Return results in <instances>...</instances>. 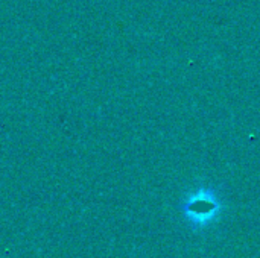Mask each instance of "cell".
Here are the masks:
<instances>
[{
  "label": "cell",
  "instance_id": "obj_1",
  "mask_svg": "<svg viewBox=\"0 0 260 258\" xmlns=\"http://www.w3.org/2000/svg\"><path fill=\"white\" fill-rule=\"evenodd\" d=\"M189 228L203 231L210 228L222 214V201L213 187H197L187 198L177 205Z\"/></svg>",
  "mask_w": 260,
  "mask_h": 258
}]
</instances>
